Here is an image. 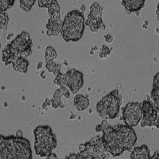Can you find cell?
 <instances>
[{"mask_svg":"<svg viewBox=\"0 0 159 159\" xmlns=\"http://www.w3.org/2000/svg\"><path fill=\"white\" fill-rule=\"evenodd\" d=\"M43 67V63L41 62V63H39L37 66H36V70H39L40 69H41Z\"/></svg>","mask_w":159,"mask_h":159,"instance_id":"obj_38","label":"cell"},{"mask_svg":"<svg viewBox=\"0 0 159 159\" xmlns=\"http://www.w3.org/2000/svg\"><path fill=\"white\" fill-rule=\"evenodd\" d=\"M60 69H61V65L60 64H57V66L55 70V71L54 72V75H55V76H57L60 73Z\"/></svg>","mask_w":159,"mask_h":159,"instance_id":"obj_33","label":"cell"},{"mask_svg":"<svg viewBox=\"0 0 159 159\" xmlns=\"http://www.w3.org/2000/svg\"><path fill=\"white\" fill-rule=\"evenodd\" d=\"M47 107H48V106L45 102H43V104H42V108H43V110H46V109H47Z\"/></svg>","mask_w":159,"mask_h":159,"instance_id":"obj_40","label":"cell"},{"mask_svg":"<svg viewBox=\"0 0 159 159\" xmlns=\"http://www.w3.org/2000/svg\"><path fill=\"white\" fill-rule=\"evenodd\" d=\"M52 2V0H39L38 1V6L40 8H48L50 6Z\"/></svg>","mask_w":159,"mask_h":159,"instance_id":"obj_27","label":"cell"},{"mask_svg":"<svg viewBox=\"0 0 159 159\" xmlns=\"http://www.w3.org/2000/svg\"><path fill=\"white\" fill-rule=\"evenodd\" d=\"M13 0H1L0 1V13H5L8 8L12 7L15 4Z\"/></svg>","mask_w":159,"mask_h":159,"instance_id":"obj_20","label":"cell"},{"mask_svg":"<svg viewBox=\"0 0 159 159\" xmlns=\"http://www.w3.org/2000/svg\"><path fill=\"white\" fill-rule=\"evenodd\" d=\"M64 79H65V74H62L60 73L57 76H56V78L54 80V83L58 86L61 87H64Z\"/></svg>","mask_w":159,"mask_h":159,"instance_id":"obj_24","label":"cell"},{"mask_svg":"<svg viewBox=\"0 0 159 159\" xmlns=\"http://www.w3.org/2000/svg\"><path fill=\"white\" fill-rule=\"evenodd\" d=\"M63 96V92L61 88H60L57 89V90H56V91L54 93L53 98L58 101L59 104H60V102L62 101L61 98H62Z\"/></svg>","mask_w":159,"mask_h":159,"instance_id":"obj_26","label":"cell"},{"mask_svg":"<svg viewBox=\"0 0 159 159\" xmlns=\"http://www.w3.org/2000/svg\"><path fill=\"white\" fill-rule=\"evenodd\" d=\"M29 140L22 136L1 135L0 159H32Z\"/></svg>","mask_w":159,"mask_h":159,"instance_id":"obj_2","label":"cell"},{"mask_svg":"<svg viewBox=\"0 0 159 159\" xmlns=\"http://www.w3.org/2000/svg\"><path fill=\"white\" fill-rule=\"evenodd\" d=\"M113 48H110L106 45H102L101 47V50L99 52V56L101 58H107L110 55L111 51Z\"/></svg>","mask_w":159,"mask_h":159,"instance_id":"obj_23","label":"cell"},{"mask_svg":"<svg viewBox=\"0 0 159 159\" xmlns=\"http://www.w3.org/2000/svg\"><path fill=\"white\" fill-rule=\"evenodd\" d=\"M9 22V17L7 13H0V28L2 30H6Z\"/></svg>","mask_w":159,"mask_h":159,"instance_id":"obj_22","label":"cell"},{"mask_svg":"<svg viewBox=\"0 0 159 159\" xmlns=\"http://www.w3.org/2000/svg\"><path fill=\"white\" fill-rule=\"evenodd\" d=\"M150 159H159V152L157 150L155 151L153 155L151 156Z\"/></svg>","mask_w":159,"mask_h":159,"instance_id":"obj_34","label":"cell"},{"mask_svg":"<svg viewBox=\"0 0 159 159\" xmlns=\"http://www.w3.org/2000/svg\"><path fill=\"white\" fill-rule=\"evenodd\" d=\"M36 1L30 0H20L19 1V4L22 10L26 12H28L31 9L32 6L35 4Z\"/></svg>","mask_w":159,"mask_h":159,"instance_id":"obj_21","label":"cell"},{"mask_svg":"<svg viewBox=\"0 0 159 159\" xmlns=\"http://www.w3.org/2000/svg\"><path fill=\"white\" fill-rule=\"evenodd\" d=\"M150 152L147 145L137 147L130 152V159H150Z\"/></svg>","mask_w":159,"mask_h":159,"instance_id":"obj_11","label":"cell"},{"mask_svg":"<svg viewBox=\"0 0 159 159\" xmlns=\"http://www.w3.org/2000/svg\"><path fill=\"white\" fill-rule=\"evenodd\" d=\"M65 159H77V154L69 153L65 157Z\"/></svg>","mask_w":159,"mask_h":159,"instance_id":"obj_31","label":"cell"},{"mask_svg":"<svg viewBox=\"0 0 159 159\" xmlns=\"http://www.w3.org/2000/svg\"><path fill=\"white\" fill-rule=\"evenodd\" d=\"M122 103V96L118 89H115L104 96L97 103V113L104 120L116 119L119 116Z\"/></svg>","mask_w":159,"mask_h":159,"instance_id":"obj_6","label":"cell"},{"mask_svg":"<svg viewBox=\"0 0 159 159\" xmlns=\"http://www.w3.org/2000/svg\"><path fill=\"white\" fill-rule=\"evenodd\" d=\"M102 132L103 144L113 157L120 156L124 152H131L135 148L137 137L132 128L122 124L109 125Z\"/></svg>","mask_w":159,"mask_h":159,"instance_id":"obj_1","label":"cell"},{"mask_svg":"<svg viewBox=\"0 0 159 159\" xmlns=\"http://www.w3.org/2000/svg\"><path fill=\"white\" fill-rule=\"evenodd\" d=\"M109 153L102 141L101 136H96L80 145L77 159H108Z\"/></svg>","mask_w":159,"mask_h":159,"instance_id":"obj_7","label":"cell"},{"mask_svg":"<svg viewBox=\"0 0 159 159\" xmlns=\"http://www.w3.org/2000/svg\"><path fill=\"white\" fill-rule=\"evenodd\" d=\"M48 106H50V105H51V100H50L48 98H46L45 102H44Z\"/></svg>","mask_w":159,"mask_h":159,"instance_id":"obj_37","label":"cell"},{"mask_svg":"<svg viewBox=\"0 0 159 159\" xmlns=\"http://www.w3.org/2000/svg\"><path fill=\"white\" fill-rule=\"evenodd\" d=\"M45 26L47 29V34L48 36H57L61 32V26H51L47 23Z\"/></svg>","mask_w":159,"mask_h":159,"instance_id":"obj_19","label":"cell"},{"mask_svg":"<svg viewBox=\"0 0 159 159\" xmlns=\"http://www.w3.org/2000/svg\"><path fill=\"white\" fill-rule=\"evenodd\" d=\"M57 64L55 62H54L53 61H46L45 67L49 72L54 73V72L56 70V67H57Z\"/></svg>","mask_w":159,"mask_h":159,"instance_id":"obj_25","label":"cell"},{"mask_svg":"<svg viewBox=\"0 0 159 159\" xmlns=\"http://www.w3.org/2000/svg\"><path fill=\"white\" fill-rule=\"evenodd\" d=\"M89 14L93 15L95 19L102 18V7L97 2H93L90 6Z\"/></svg>","mask_w":159,"mask_h":159,"instance_id":"obj_17","label":"cell"},{"mask_svg":"<svg viewBox=\"0 0 159 159\" xmlns=\"http://www.w3.org/2000/svg\"><path fill=\"white\" fill-rule=\"evenodd\" d=\"M33 133L35 137L34 149L36 155L43 158L52 153L57 146V141L50 126H38Z\"/></svg>","mask_w":159,"mask_h":159,"instance_id":"obj_5","label":"cell"},{"mask_svg":"<svg viewBox=\"0 0 159 159\" xmlns=\"http://www.w3.org/2000/svg\"><path fill=\"white\" fill-rule=\"evenodd\" d=\"M80 11L82 12H83V11H84L85 10V6L84 5H82V6H81V7H80Z\"/></svg>","mask_w":159,"mask_h":159,"instance_id":"obj_42","label":"cell"},{"mask_svg":"<svg viewBox=\"0 0 159 159\" xmlns=\"http://www.w3.org/2000/svg\"><path fill=\"white\" fill-rule=\"evenodd\" d=\"M57 57V54L56 50L51 46L46 47L45 51V61H53Z\"/></svg>","mask_w":159,"mask_h":159,"instance_id":"obj_18","label":"cell"},{"mask_svg":"<svg viewBox=\"0 0 159 159\" xmlns=\"http://www.w3.org/2000/svg\"><path fill=\"white\" fill-rule=\"evenodd\" d=\"M40 76H41V78H43V79H45V78H46V75H45V72H41V75H40Z\"/></svg>","mask_w":159,"mask_h":159,"instance_id":"obj_41","label":"cell"},{"mask_svg":"<svg viewBox=\"0 0 159 159\" xmlns=\"http://www.w3.org/2000/svg\"><path fill=\"white\" fill-rule=\"evenodd\" d=\"M104 39L106 42L107 43H111L113 41V36L110 34H107L104 35Z\"/></svg>","mask_w":159,"mask_h":159,"instance_id":"obj_30","label":"cell"},{"mask_svg":"<svg viewBox=\"0 0 159 159\" xmlns=\"http://www.w3.org/2000/svg\"><path fill=\"white\" fill-rule=\"evenodd\" d=\"M61 88L63 92V96L65 97L66 98H69L70 97V91L67 89V88L64 86V87H61Z\"/></svg>","mask_w":159,"mask_h":159,"instance_id":"obj_29","label":"cell"},{"mask_svg":"<svg viewBox=\"0 0 159 159\" xmlns=\"http://www.w3.org/2000/svg\"><path fill=\"white\" fill-rule=\"evenodd\" d=\"M156 16H157V20L159 22V2L157 4V6L156 8Z\"/></svg>","mask_w":159,"mask_h":159,"instance_id":"obj_36","label":"cell"},{"mask_svg":"<svg viewBox=\"0 0 159 159\" xmlns=\"http://www.w3.org/2000/svg\"><path fill=\"white\" fill-rule=\"evenodd\" d=\"M83 84L84 75L82 73L72 69L65 74L64 85L69 88L72 94L76 95L83 87Z\"/></svg>","mask_w":159,"mask_h":159,"instance_id":"obj_10","label":"cell"},{"mask_svg":"<svg viewBox=\"0 0 159 159\" xmlns=\"http://www.w3.org/2000/svg\"><path fill=\"white\" fill-rule=\"evenodd\" d=\"M59 107L60 108H65V104L63 101H61L59 104Z\"/></svg>","mask_w":159,"mask_h":159,"instance_id":"obj_39","label":"cell"},{"mask_svg":"<svg viewBox=\"0 0 159 159\" xmlns=\"http://www.w3.org/2000/svg\"><path fill=\"white\" fill-rule=\"evenodd\" d=\"M142 117V110L139 102H129L122 109L123 123L129 127L133 128L137 126Z\"/></svg>","mask_w":159,"mask_h":159,"instance_id":"obj_9","label":"cell"},{"mask_svg":"<svg viewBox=\"0 0 159 159\" xmlns=\"http://www.w3.org/2000/svg\"><path fill=\"white\" fill-rule=\"evenodd\" d=\"M89 101L88 96H84L82 94H76L73 100V104L75 109L78 111H82L88 108Z\"/></svg>","mask_w":159,"mask_h":159,"instance_id":"obj_14","label":"cell"},{"mask_svg":"<svg viewBox=\"0 0 159 159\" xmlns=\"http://www.w3.org/2000/svg\"><path fill=\"white\" fill-rule=\"evenodd\" d=\"M51 106L54 109H57L59 107V102L54 98L51 99Z\"/></svg>","mask_w":159,"mask_h":159,"instance_id":"obj_32","label":"cell"},{"mask_svg":"<svg viewBox=\"0 0 159 159\" xmlns=\"http://www.w3.org/2000/svg\"><path fill=\"white\" fill-rule=\"evenodd\" d=\"M45 159H58V158L54 153H51L48 156L45 157Z\"/></svg>","mask_w":159,"mask_h":159,"instance_id":"obj_35","label":"cell"},{"mask_svg":"<svg viewBox=\"0 0 159 159\" xmlns=\"http://www.w3.org/2000/svg\"><path fill=\"white\" fill-rule=\"evenodd\" d=\"M140 104L143 114L141 127H156L159 129V113L154 102L147 96V98L140 102Z\"/></svg>","mask_w":159,"mask_h":159,"instance_id":"obj_8","label":"cell"},{"mask_svg":"<svg viewBox=\"0 0 159 159\" xmlns=\"http://www.w3.org/2000/svg\"><path fill=\"white\" fill-rule=\"evenodd\" d=\"M145 1L142 0H127L122 1V5L125 8L126 11L129 13L132 12H137L144 7Z\"/></svg>","mask_w":159,"mask_h":159,"instance_id":"obj_12","label":"cell"},{"mask_svg":"<svg viewBox=\"0 0 159 159\" xmlns=\"http://www.w3.org/2000/svg\"><path fill=\"white\" fill-rule=\"evenodd\" d=\"M150 98L159 113V72L154 76Z\"/></svg>","mask_w":159,"mask_h":159,"instance_id":"obj_13","label":"cell"},{"mask_svg":"<svg viewBox=\"0 0 159 159\" xmlns=\"http://www.w3.org/2000/svg\"><path fill=\"white\" fill-rule=\"evenodd\" d=\"M85 28L84 13L79 10L69 12L62 22L61 35L66 43L78 42L82 38Z\"/></svg>","mask_w":159,"mask_h":159,"instance_id":"obj_4","label":"cell"},{"mask_svg":"<svg viewBox=\"0 0 159 159\" xmlns=\"http://www.w3.org/2000/svg\"><path fill=\"white\" fill-rule=\"evenodd\" d=\"M29 65V61L26 58L20 57L13 64V67L16 72L25 73L28 71Z\"/></svg>","mask_w":159,"mask_h":159,"instance_id":"obj_15","label":"cell"},{"mask_svg":"<svg viewBox=\"0 0 159 159\" xmlns=\"http://www.w3.org/2000/svg\"><path fill=\"white\" fill-rule=\"evenodd\" d=\"M32 45L29 33L23 31L15 37L11 43L6 45L2 51V60L5 66L10 63L13 64L19 58H26L31 55Z\"/></svg>","mask_w":159,"mask_h":159,"instance_id":"obj_3","label":"cell"},{"mask_svg":"<svg viewBox=\"0 0 159 159\" xmlns=\"http://www.w3.org/2000/svg\"><path fill=\"white\" fill-rule=\"evenodd\" d=\"M60 7L58 5V2L52 0V2L50 6L48 8V14L50 16V19L53 20H60Z\"/></svg>","mask_w":159,"mask_h":159,"instance_id":"obj_16","label":"cell"},{"mask_svg":"<svg viewBox=\"0 0 159 159\" xmlns=\"http://www.w3.org/2000/svg\"><path fill=\"white\" fill-rule=\"evenodd\" d=\"M109 125V123H107L106 120H102V122H101V124L97 125L95 127V131L98 132L100 131H102L103 129H104L107 126Z\"/></svg>","mask_w":159,"mask_h":159,"instance_id":"obj_28","label":"cell"}]
</instances>
